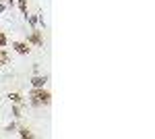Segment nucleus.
<instances>
[{
  "label": "nucleus",
  "mask_w": 155,
  "mask_h": 139,
  "mask_svg": "<svg viewBox=\"0 0 155 139\" xmlns=\"http://www.w3.org/2000/svg\"><path fill=\"white\" fill-rule=\"evenodd\" d=\"M29 104L33 108H39V106H50L52 104V93L44 87H33L29 92Z\"/></svg>",
  "instance_id": "obj_1"
},
{
  "label": "nucleus",
  "mask_w": 155,
  "mask_h": 139,
  "mask_svg": "<svg viewBox=\"0 0 155 139\" xmlns=\"http://www.w3.org/2000/svg\"><path fill=\"white\" fill-rule=\"evenodd\" d=\"M27 44H33V46H37V48H44V35H41V31H39V29H33L31 33L27 35Z\"/></svg>",
  "instance_id": "obj_2"
},
{
  "label": "nucleus",
  "mask_w": 155,
  "mask_h": 139,
  "mask_svg": "<svg viewBox=\"0 0 155 139\" xmlns=\"http://www.w3.org/2000/svg\"><path fill=\"white\" fill-rule=\"evenodd\" d=\"M12 48H15V52H17V54H21V56H25V54H29V52H31V48H29L27 42H15Z\"/></svg>",
  "instance_id": "obj_3"
},
{
  "label": "nucleus",
  "mask_w": 155,
  "mask_h": 139,
  "mask_svg": "<svg viewBox=\"0 0 155 139\" xmlns=\"http://www.w3.org/2000/svg\"><path fill=\"white\" fill-rule=\"evenodd\" d=\"M8 64H11V54L4 48H0V67H8Z\"/></svg>",
  "instance_id": "obj_4"
},
{
  "label": "nucleus",
  "mask_w": 155,
  "mask_h": 139,
  "mask_svg": "<svg viewBox=\"0 0 155 139\" xmlns=\"http://www.w3.org/2000/svg\"><path fill=\"white\" fill-rule=\"evenodd\" d=\"M46 81H48V77H41V75H33V77H31V85H33V87H44Z\"/></svg>",
  "instance_id": "obj_5"
},
{
  "label": "nucleus",
  "mask_w": 155,
  "mask_h": 139,
  "mask_svg": "<svg viewBox=\"0 0 155 139\" xmlns=\"http://www.w3.org/2000/svg\"><path fill=\"white\" fill-rule=\"evenodd\" d=\"M17 4H19V11L25 15V19H27V15H29V2L27 0H17Z\"/></svg>",
  "instance_id": "obj_6"
},
{
  "label": "nucleus",
  "mask_w": 155,
  "mask_h": 139,
  "mask_svg": "<svg viewBox=\"0 0 155 139\" xmlns=\"http://www.w3.org/2000/svg\"><path fill=\"white\" fill-rule=\"evenodd\" d=\"M8 98H11L12 104H23V96H21V93L12 92V93H8Z\"/></svg>",
  "instance_id": "obj_7"
},
{
  "label": "nucleus",
  "mask_w": 155,
  "mask_h": 139,
  "mask_svg": "<svg viewBox=\"0 0 155 139\" xmlns=\"http://www.w3.org/2000/svg\"><path fill=\"white\" fill-rule=\"evenodd\" d=\"M27 21H29V25H31L33 29H35L37 23H39V17H37V15H27Z\"/></svg>",
  "instance_id": "obj_8"
},
{
  "label": "nucleus",
  "mask_w": 155,
  "mask_h": 139,
  "mask_svg": "<svg viewBox=\"0 0 155 139\" xmlns=\"http://www.w3.org/2000/svg\"><path fill=\"white\" fill-rule=\"evenodd\" d=\"M19 135L21 137H33V133H31L29 127H19Z\"/></svg>",
  "instance_id": "obj_9"
},
{
  "label": "nucleus",
  "mask_w": 155,
  "mask_h": 139,
  "mask_svg": "<svg viewBox=\"0 0 155 139\" xmlns=\"http://www.w3.org/2000/svg\"><path fill=\"white\" fill-rule=\"evenodd\" d=\"M12 116H15V118H21V104H15L12 106Z\"/></svg>",
  "instance_id": "obj_10"
},
{
  "label": "nucleus",
  "mask_w": 155,
  "mask_h": 139,
  "mask_svg": "<svg viewBox=\"0 0 155 139\" xmlns=\"http://www.w3.org/2000/svg\"><path fill=\"white\" fill-rule=\"evenodd\" d=\"M6 44H8V37H6V35H4L2 31H0V48H4Z\"/></svg>",
  "instance_id": "obj_11"
},
{
  "label": "nucleus",
  "mask_w": 155,
  "mask_h": 139,
  "mask_svg": "<svg viewBox=\"0 0 155 139\" xmlns=\"http://www.w3.org/2000/svg\"><path fill=\"white\" fill-rule=\"evenodd\" d=\"M15 129H17V125H15V123H11V125H6V129H4V131H15Z\"/></svg>",
  "instance_id": "obj_12"
},
{
  "label": "nucleus",
  "mask_w": 155,
  "mask_h": 139,
  "mask_svg": "<svg viewBox=\"0 0 155 139\" xmlns=\"http://www.w3.org/2000/svg\"><path fill=\"white\" fill-rule=\"evenodd\" d=\"M6 9H8V6H6V2H2V0H0V12H4Z\"/></svg>",
  "instance_id": "obj_13"
},
{
  "label": "nucleus",
  "mask_w": 155,
  "mask_h": 139,
  "mask_svg": "<svg viewBox=\"0 0 155 139\" xmlns=\"http://www.w3.org/2000/svg\"><path fill=\"white\" fill-rule=\"evenodd\" d=\"M2 2H6V6H8V0H2Z\"/></svg>",
  "instance_id": "obj_14"
}]
</instances>
